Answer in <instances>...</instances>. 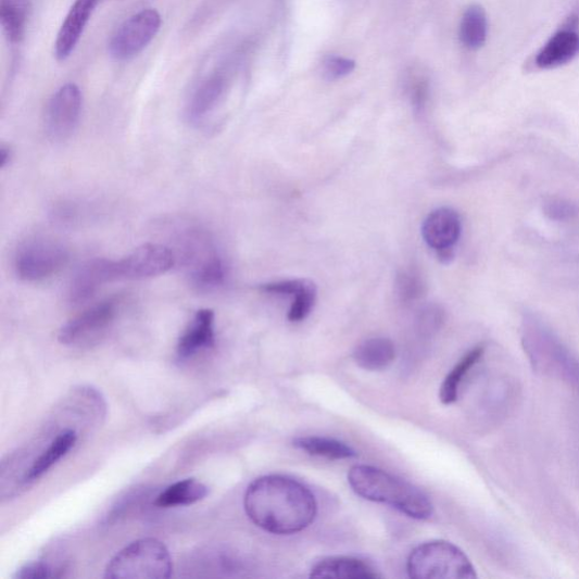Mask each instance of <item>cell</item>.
Wrapping results in <instances>:
<instances>
[{
	"label": "cell",
	"mask_w": 579,
	"mask_h": 579,
	"mask_svg": "<svg viewBox=\"0 0 579 579\" xmlns=\"http://www.w3.org/2000/svg\"><path fill=\"white\" fill-rule=\"evenodd\" d=\"M244 511L253 523L272 534L291 536L314 523L317 503L309 487L287 476L256 479L244 494Z\"/></svg>",
	"instance_id": "6da1fadb"
},
{
	"label": "cell",
	"mask_w": 579,
	"mask_h": 579,
	"mask_svg": "<svg viewBox=\"0 0 579 579\" xmlns=\"http://www.w3.org/2000/svg\"><path fill=\"white\" fill-rule=\"evenodd\" d=\"M352 490L366 501L389 505L411 518L429 519L433 505L419 488L369 465H355L348 475Z\"/></svg>",
	"instance_id": "7a4b0ae2"
},
{
	"label": "cell",
	"mask_w": 579,
	"mask_h": 579,
	"mask_svg": "<svg viewBox=\"0 0 579 579\" xmlns=\"http://www.w3.org/2000/svg\"><path fill=\"white\" fill-rule=\"evenodd\" d=\"M407 572L413 579H475L478 577L471 561L455 544L436 540L425 542L412 551Z\"/></svg>",
	"instance_id": "3957f363"
},
{
	"label": "cell",
	"mask_w": 579,
	"mask_h": 579,
	"mask_svg": "<svg viewBox=\"0 0 579 579\" xmlns=\"http://www.w3.org/2000/svg\"><path fill=\"white\" fill-rule=\"evenodd\" d=\"M173 574L169 550L161 541L148 538L137 540L109 562L106 578L161 579Z\"/></svg>",
	"instance_id": "277c9868"
},
{
	"label": "cell",
	"mask_w": 579,
	"mask_h": 579,
	"mask_svg": "<svg viewBox=\"0 0 579 579\" xmlns=\"http://www.w3.org/2000/svg\"><path fill=\"white\" fill-rule=\"evenodd\" d=\"M524 343L537 370L563 377L579 390V361L550 330L531 323Z\"/></svg>",
	"instance_id": "5b68a950"
},
{
	"label": "cell",
	"mask_w": 579,
	"mask_h": 579,
	"mask_svg": "<svg viewBox=\"0 0 579 579\" xmlns=\"http://www.w3.org/2000/svg\"><path fill=\"white\" fill-rule=\"evenodd\" d=\"M67 248L50 238H35L20 247L15 256L17 277L26 282H38L56 275L68 263Z\"/></svg>",
	"instance_id": "8992f818"
},
{
	"label": "cell",
	"mask_w": 579,
	"mask_h": 579,
	"mask_svg": "<svg viewBox=\"0 0 579 579\" xmlns=\"http://www.w3.org/2000/svg\"><path fill=\"white\" fill-rule=\"evenodd\" d=\"M118 312L119 300L106 299L65 324L60 330L59 340L66 347L90 348L105 337Z\"/></svg>",
	"instance_id": "52a82bcc"
},
{
	"label": "cell",
	"mask_w": 579,
	"mask_h": 579,
	"mask_svg": "<svg viewBox=\"0 0 579 579\" xmlns=\"http://www.w3.org/2000/svg\"><path fill=\"white\" fill-rule=\"evenodd\" d=\"M162 18L153 9L142 10L127 18L109 42V52L119 62L129 61L140 54L156 37Z\"/></svg>",
	"instance_id": "ba28073f"
},
{
	"label": "cell",
	"mask_w": 579,
	"mask_h": 579,
	"mask_svg": "<svg viewBox=\"0 0 579 579\" xmlns=\"http://www.w3.org/2000/svg\"><path fill=\"white\" fill-rule=\"evenodd\" d=\"M176 264L169 247L159 243L143 244L121 261H114L115 281H140L159 277Z\"/></svg>",
	"instance_id": "9c48e42d"
},
{
	"label": "cell",
	"mask_w": 579,
	"mask_h": 579,
	"mask_svg": "<svg viewBox=\"0 0 579 579\" xmlns=\"http://www.w3.org/2000/svg\"><path fill=\"white\" fill-rule=\"evenodd\" d=\"M81 93L73 83L62 87L50 99L46 110V130L52 141H65L78 125Z\"/></svg>",
	"instance_id": "30bf717a"
},
{
	"label": "cell",
	"mask_w": 579,
	"mask_h": 579,
	"mask_svg": "<svg viewBox=\"0 0 579 579\" xmlns=\"http://www.w3.org/2000/svg\"><path fill=\"white\" fill-rule=\"evenodd\" d=\"M461 232V217L450 207H441L431 212L423 226L425 241L437 252L439 260L445 263L454 259V247Z\"/></svg>",
	"instance_id": "8fae6325"
},
{
	"label": "cell",
	"mask_w": 579,
	"mask_h": 579,
	"mask_svg": "<svg viewBox=\"0 0 579 579\" xmlns=\"http://www.w3.org/2000/svg\"><path fill=\"white\" fill-rule=\"evenodd\" d=\"M579 14H572L565 25L539 50L533 65L554 70L574 61L579 54Z\"/></svg>",
	"instance_id": "7c38bea8"
},
{
	"label": "cell",
	"mask_w": 579,
	"mask_h": 579,
	"mask_svg": "<svg viewBox=\"0 0 579 579\" xmlns=\"http://www.w3.org/2000/svg\"><path fill=\"white\" fill-rule=\"evenodd\" d=\"M77 439V432L70 428L49 438L46 446L40 448L37 456L25 468L21 484L29 487L40 480L54 464H58L75 448Z\"/></svg>",
	"instance_id": "4fadbf2b"
},
{
	"label": "cell",
	"mask_w": 579,
	"mask_h": 579,
	"mask_svg": "<svg viewBox=\"0 0 579 579\" xmlns=\"http://www.w3.org/2000/svg\"><path fill=\"white\" fill-rule=\"evenodd\" d=\"M115 281L114 261L95 260L83 266L72 281L68 299L72 305H83L93 299L101 287Z\"/></svg>",
	"instance_id": "5bb4252c"
},
{
	"label": "cell",
	"mask_w": 579,
	"mask_h": 579,
	"mask_svg": "<svg viewBox=\"0 0 579 579\" xmlns=\"http://www.w3.org/2000/svg\"><path fill=\"white\" fill-rule=\"evenodd\" d=\"M100 0H75L54 43L59 61L67 60L78 45Z\"/></svg>",
	"instance_id": "9a60e30c"
},
{
	"label": "cell",
	"mask_w": 579,
	"mask_h": 579,
	"mask_svg": "<svg viewBox=\"0 0 579 579\" xmlns=\"http://www.w3.org/2000/svg\"><path fill=\"white\" fill-rule=\"evenodd\" d=\"M215 315L211 310L199 311L184 330L178 344L179 361H187L215 344Z\"/></svg>",
	"instance_id": "2e32d148"
},
{
	"label": "cell",
	"mask_w": 579,
	"mask_h": 579,
	"mask_svg": "<svg viewBox=\"0 0 579 579\" xmlns=\"http://www.w3.org/2000/svg\"><path fill=\"white\" fill-rule=\"evenodd\" d=\"M225 91L226 78L223 75L215 74L202 81L188 102V122L197 125L204 122L214 112Z\"/></svg>",
	"instance_id": "e0dca14e"
},
{
	"label": "cell",
	"mask_w": 579,
	"mask_h": 579,
	"mask_svg": "<svg viewBox=\"0 0 579 579\" xmlns=\"http://www.w3.org/2000/svg\"><path fill=\"white\" fill-rule=\"evenodd\" d=\"M314 578L376 579L380 574L368 563L352 557H328L317 562L311 570Z\"/></svg>",
	"instance_id": "ac0fdd59"
},
{
	"label": "cell",
	"mask_w": 579,
	"mask_h": 579,
	"mask_svg": "<svg viewBox=\"0 0 579 579\" xmlns=\"http://www.w3.org/2000/svg\"><path fill=\"white\" fill-rule=\"evenodd\" d=\"M395 355V347L391 340L375 338L363 342L355 349L354 361L365 370L380 372L392 365Z\"/></svg>",
	"instance_id": "d6986e66"
},
{
	"label": "cell",
	"mask_w": 579,
	"mask_h": 579,
	"mask_svg": "<svg viewBox=\"0 0 579 579\" xmlns=\"http://www.w3.org/2000/svg\"><path fill=\"white\" fill-rule=\"evenodd\" d=\"M209 488L197 479H186L163 490L154 501L160 508L189 506L203 501Z\"/></svg>",
	"instance_id": "ffe728a7"
},
{
	"label": "cell",
	"mask_w": 579,
	"mask_h": 579,
	"mask_svg": "<svg viewBox=\"0 0 579 579\" xmlns=\"http://www.w3.org/2000/svg\"><path fill=\"white\" fill-rule=\"evenodd\" d=\"M487 37L488 18L486 11L477 4L468 7L461 21V42L467 49L478 50L484 46Z\"/></svg>",
	"instance_id": "44dd1931"
},
{
	"label": "cell",
	"mask_w": 579,
	"mask_h": 579,
	"mask_svg": "<svg viewBox=\"0 0 579 579\" xmlns=\"http://www.w3.org/2000/svg\"><path fill=\"white\" fill-rule=\"evenodd\" d=\"M293 445L311 455L328 460H347L356 456L352 448L333 438L318 436L299 437L293 440Z\"/></svg>",
	"instance_id": "7402d4cb"
},
{
	"label": "cell",
	"mask_w": 579,
	"mask_h": 579,
	"mask_svg": "<svg viewBox=\"0 0 579 579\" xmlns=\"http://www.w3.org/2000/svg\"><path fill=\"white\" fill-rule=\"evenodd\" d=\"M483 353L484 348L477 347L462 357L460 363L448 375L443 385H441L439 392L441 403L450 405L457 400L461 383L468 372L480 362Z\"/></svg>",
	"instance_id": "603a6c76"
},
{
	"label": "cell",
	"mask_w": 579,
	"mask_h": 579,
	"mask_svg": "<svg viewBox=\"0 0 579 579\" xmlns=\"http://www.w3.org/2000/svg\"><path fill=\"white\" fill-rule=\"evenodd\" d=\"M27 13H29L27 0H2L0 2V21L12 43H20L24 38Z\"/></svg>",
	"instance_id": "cb8c5ba5"
},
{
	"label": "cell",
	"mask_w": 579,
	"mask_h": 579,
	"mask_svg": "<svg viewBox=\"0 0 579 579\" xmlns=\"http://www.w3.org/2000/svg\"><path fill=\"white\" fill-rule=\"evenodd\" d=\"M67 565L50 562H35L21 567L16 574L17 579H42V578H62L66 576Z\"/></svg>",
	"instance_id": "d4e9b609"
},
{
	"label": "cell",
	"mask_w": 579,
	"mask_h": 579,
	"mask_svg": "<svg viewBox=\"0 0 579 579\" xmlns=\"http://www.w3.org/2000/svg\"><path fill=\"white\" fill-rule=\"evenodd\" d=\"M317 295L316 286L311 282L305 290L294 297L288 318L290 322H301L306 319L314 309Z\"/></svg>",
	"instance_id": "484cf974"
},
{
	"label": "cell",
	"mask_w": 579,
	"mask_h": 579,
	"mask_svg": "<svg viewBox=\"0 0 579 579\" xmlns=\"http://www.w3.org/2000/svg\"><path fill=\"white\" fill-rule=\"evenodd\" d=\"M50 215L54 224L62 227H74L80 223V219L85 216V211L75 202L63 201L54 204Z\"/></svg>",
	"instance_id": "4316f807"
},
{
	"label": "cell",
	"mask_w": 579,
	"mask_h": 579,
	"mask_svg": "<svg viewBox=\"0 0 579 579\" xmlns=\"http://www.w3.org/2000/svg\"><path fill=\"white\" fill-rule=\"evenodd\" d=\"M355 68L352 60L330 54L323 62V73L329 79H338L351 74Z\"/></svg>",
	"instance_id": "83f0119b"
},
{
	"label": "cell",
	"mask_w": 579,
	"mask_h": 579,
	"mask_svg": "<svg viewBox=\"0 0 579 579\" xmlns=\"http://www.w3.org/2000/svg\"><path fill=\"white\" fill-rule=\"evenodd\" d=\"M312 281L310 280H289L263 285L260 290L272 294H289L295 297L302 290H305Z\"/></svg>",
	"instance_id": "f1b7e54d"
},
{
	"label": "cell",
	"mask_w": 579,
	"mask_h": 579,
	"mask_svg": "<svg viewBox=\"0 0 579 579\" xmlns=\"http://www.w3.org/2000/svg\"><path fill=\"white\" fill-rule=\"evenodd\" d=\"M400 292L405 299H413L416 295H419L421 285L419 280L415 277L413 273L403 274L400 277Z\"/></svg>",
	"instance_id": "f546056e"
},
{
	"label": "cell",
	"mask_w": 579,
	"mask_h": 579,
	"mask_svg": "<svg viewBox=\"0 0 579 579\" xmlns=\"http://www.w3.org/2000/svg\"><path fill=\"white\" fill-rule=\"evenodd\" d=\"M549 213L555 218L565 219L571 217L575 211L569 204L556 203L550 206Z\"/></svg>",
	"instance_id": "4dcf8cb0"
},
{
	"label": "cell",
	"mask_w": 579,
	"mask_h": 579,
	"mask_svg": "<svg viewBox=\"0 0 579 579\" xmlns=\"http://www.w3.org/2000/svg\"><path fill=\"white\" fill-rule=\"evenodd\" d=\"M12 158V151L9 147L3 146L2 149H0V167L3 169L7 167V165L10 163Z\"/></svg>",
	"instance_id": "1f68e13d"
}]
</instances>
